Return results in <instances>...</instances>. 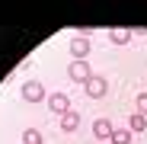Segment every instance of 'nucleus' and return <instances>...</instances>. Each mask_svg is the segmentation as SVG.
<instances>
[{
    "instance_id": "nucleus-1",
    "label": "nucleus",
    "mask_w": 147,
    "mask_h": 144,
    "mask_svg": "<svg viewBox=\"0 0 147 144\" xmlns=\"http://www.w3.org/2000/svg\"><path fill=\"white\" fill-rule=\"evenodd\" d=\"M45 83H38V80H26V83H22V99H26V103H42L45 99Z\"/></svg>"
},
{
    "instance_id": "nucleus-2",
    "label": "nucleus",
    "mask_w": 147,
    "mask_h": 144,
    "mask_svg": "<svg viewBox=\"0 0 147 144\" xmlns=\"http://www.w3.org/2000/svg\"><path fill=\"white\" fill-rule=\"evenodd\" d=\"M83 90H86V96H90V99H102V96L109 93V83H106V77H90L86 83H83Z\"/></svg>"
},
{
    "instance_id": "nucleus-3",
    "label": "nucleus",
    "mask_w": 147,
    "mask_h": 144,
    "mask_svg": "<svg viewBox=\"0 0 147 144\" xmlns=\"http://www.w3.org/2000/svg\"><path fill=\"white\" fill-rule=\"evenodd\" d=\"M67 77H70V80H77V83H86V80L93 77V70H90L86 61H74V64L67 67Z\"/></svg>"
},
{
    "instance_id": "nucleus-4",
    "label": "nucleus",
    "mask_w": 147,
    "mask_h": 144,
    "mask_svg": "<svg viewBox=\"0 0 147 144\" xmlns=\"http://www.w3.org/2000/svg\"><path fill=\"white\" fill-rule=\"evenodd\" d=\"M70 55H74V61H86V55H90V39H83V35L70 39Z\"/></svg>"
},
{
    "instance_id": "nucleus-5",
    "label": "nucleus",
    "mask_w": 147,
    "mask_h": 144,
    "mask_svg": "<svg viewBox=\"0 0 147 144\" xmlns=\"http://www.w3.org/2000/svg\"><path fill=\"white\" fill-rule=\"evenodd\" d=\"M48 109L58 112V115L70 112V99H67V93H51V96H48Z\"/></svg>"
},
{
    "instance_id": "nucleus-6",
    "label": "nucleus",
    "mask_w": 147,
    "mask_h": 144,
    "mask_svg": "<svg viewBox=\"0 0 147 144\" xmlns=\"http://www.w3.org/2000/svg\"><path fill=\"white\" fill-rule=\"evenodd\" d=\"M112 131H115V125L109 122V118H96V122H93V138L109 141V138H112Z\"/></svg>"
},
{
    "instance_id": "nucleus-7",
    "label": "nucleus",
    "mask_w": 147,
    "mask_h": 144,
    "mask_svg": "<svg viewBox=\"0 0 147 144\" xmlns=\"http://www.w3.org/2000/svg\"><path fill=\"white\" fill-rule=\"evenodd\" d=\"M131 35H134L131 29H118V26H115V29H109V42H112V45H128V42H131Z\"/></svg>"
},
{
    "instance_id": "nucleus-8",
    "label": "nucleus",
    "mask_w": 147,
    "mask_h": 144,
    "mask_svg": "<svg viewBox=\"0 0 147 144\" xmlns=\"http://www.w3.org/2000/svg\"><path fill=\"white\" fill-rule=\"evenodd\" d=\"M77 125H80V115L74 112V109L61 115V128H64V135H70V131H77Z\"/></svg>"
},
{
    "instance_id": "nucleus-9",
    "label": "nucleus",
    "mask_w": 147,
    "mask_h": 144,
    "mask_svg": "<svg viewBox=\"0 0 147 144\" xmlns=\"http://www.w3.org/2000/svg\"><path fill=\"white\" fill-rule=\"evenodd\" d=\"M128 131H131V135H141V131H147V115L134 112V115L128 118Z\"/></svg>"
},
{
    "instance_id": "nucleus-10",
    "label": "nucleus",
    "mask_w": 147,
    "mask_h": 144,
    "mask_svg": "<svg viewBox=\"0 0 147 144\" xmlns=\"http://www.w3.org/2000/svg\"><path fill=\"white\" fill-rule=\"evenodd\" d=\"M109 141H112V144H131V131H128V128H115Z\"/></svg>"
},
{
    "instance_id": "nucleus-11",
    "label": "nucleus",
    "mask_w": 147,
    "mask_h": 144,
    "mask_svg": "<svg viewBox=\"0 0 147 144\" xmlns=\"http://www.w3.org/2000/svg\"><path fill=\"white\" fill-rule=\"evenodd\" d=\"M22 144H42V131L38 128H26L22 131Z\"/></svg>"
},
{
    "instance_id": "nucleus-12",
    "label": "nucleus",
    "mask_w": 147,
    "mask_h": 144,
    "mask_svg": "<svg viewBox=\"0 0 147 144\" xmlns=\"http://www.w3.org/2000/svg\"><path fill=\"white\" fill-rule=\"evenodd\" d=\"M138 112H141V115H147V93H141V96H138Z\"/></svg>"
}]
</instances>
